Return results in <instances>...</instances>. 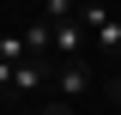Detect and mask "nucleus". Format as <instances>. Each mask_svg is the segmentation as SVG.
<instances>
[{
    "label": "nucleus",
    "instance_id": "f257e3e1",
    "mask_svg": "<svg viewBox=\"0 0 121 115\" xmlns=\"http://www.w3.org/2000/svg\"><path fill=\"white\" fill-rule=\"evenodd\" d=\"M79 18H85V30H91V43L103 49V55H121V18L109 12L103 0H85V6H79Z\"/></svg>",
    "mask_w": 121,
    "mask_h": 115
},
{
    "label": "nucleus",
    "instance_id": "f03ea898",
    "mask_svg": "<svg viewBox=\"0 0 121 115\" xmlns=\"http://www.w3.org/2000/svg\"><path fill=\"white\" fill-rule=\"evenodd\" d=\"M48 85H55V97H60V103H73V97H85V91L97 85V73L73 55V61H60V67H55V79H48Z\"/></svg>",
    "mask_w": 121,
    "mask_h": 115
},
{
    "label": "nucleus",
    "instance_id": "7ed1b4c3",
    "mask_svg": "<svg viewBox=\"0 0 121 115\" xmlns=\"http://www.w3.org/2000/svg\"><path fill=\"white\" fill-rule=\"evenodd\" d=\"M85 36H91V30H85V18H79V12H73V18H60V24H55V55H60V61H73L79 49H85Z\"/></svg>",
    "mask_w": 121,
    "mask_h": 115
},
{
    "label": "nucleus",
    "instance_id": "20e7f679",
    "mask_svg": "<svg viewBox=\"0 0 121 115\" xmlns=\"http://www.w3.org/2000/svg\"><path fill=\"white\" fill-rule=\"evenodd\" d=\"M36 115H73V109H67V103H43Z\"/></svg>",
    "mask_w": 121,
    "mask_h": 115
},
{
    "label": "nucleus",
    "instance_id": "39448f33",
    "mask_svg": "<svg viewBox=\"0 0 121 115\" xmlns=\"http://www.w3.org/2000/svg\"><path fill=\"white\" fill-rule=\"evenodd\" d=\"M115 115H121V97H115Z\"/></svg>",
    "mask_w": 121,
    "mask_h": 115
},
{
    "label": "nucleus",
    "instance_id": "423d86ee",
    "mask_svg": "<svg viewBox=\"0 0 121 115\" xmlns=\"http://www.w3.org/2000/svg\"><path fill=\"white\" fill-rule=\"evenodd\" d=\"M115 61H121V55H115Z\"/></svg>",
    "mask_w": 121,
    "mask_h": 115
}]
</instances>
